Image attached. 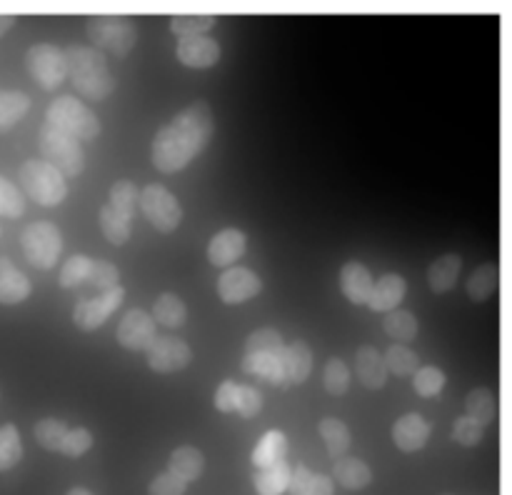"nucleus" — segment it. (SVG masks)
<instances>
[{
	"label": "nucleus",
	"mask_w": 512,
	"mask_h": 495,
	"mask_svg": "<svg viewBox=\"0 0 512 495\" xmlns=\"http://www.w3.org/2000/svg\"><path fill=\"white\" fill-rule=\"evenodd\" d=\"M215 130L213 110L208 103L188 105L180 110L170 123L155 133L153 138V163L160 173H178L193 158H198L210 143Z\"/></svg>",
	"instance_id": "1"
},
{
	"label": "nucleus",
	"mask_w": 512,
	"mask_h": 495,
	"mask_svg": "<svg viewBox=\"0 0 512 495\" xmlns=\"http://www.w3.org/2000/svg\"><path fill=\"white\" fill-rule=\"evenodd\" d=\"M68 78L75 93L90 100H105L115 90V78L110 73L108 58L93 45H70L65 50Z\"/></svg>",
	"instance_id": "2"
},
{
	"label": "nucleus",
	"mask_w": 512,
	"mask_h": 495,
	"mask_svg": "<svg viewBox=\"0 0 512 495\" xmlns=\"http://www.w3.org/2000/svg\"><path fill=\"white\" fill-rule=\"evenodd\" d=\"M20 188H23L25 198L35 200L43 208H53L60 205L68 195V180L60 170H55L53 165L45 163V160H25L18 170Z\"/></svg>",
	"instance_id": "3"
},
{
	"label": "nucleus",
	"mask_w": 512,
	"mask_h": 495,
	"mask_svg": "<svg viewBox=\"0 0 512 495\" xmlns=\"http://www.w3.org/2000/svg\"><path fill=\"white\" fill-rule=\"evenodd\" d=\"M45 123L53 125V128L63 130L65 135L80 140H95L100 133V120L83 100H78L75 95H60L53 103L48 105V113H45Z\"/></svg>",
	"instance_id": "4"
},
{
	"label": "nucleus",
	"mask_w": 512,
	"mask_h": 495,
	"mask_svg": "<svg viewBox=\"0 0 512 495\" xmlns=\"http://www.w3.org/2000/svg\"><path fill=\"white\" fill-rule=\"evenodd\" d=\"M88 35L93 48L100 53H110L115 58H125L138 40L133 20L125 15H93L88 20Z\"/></svg>",
	"instance_id": "5"
},
{
	"label": "nucleus",
	"mask_w": 512,
	"mask_h": 495,
	"mask_svg": "<svg viewBox=\"0 0 512 495\" xmlns=\"http://www.w3.org/2000/svg\"><path fill=\"white\" fill-rule=\"evenodd\" d=\"M38 148L43 153L45 163L53 165L55 170L65 175V178H75L83 173L85 168V153L83 145L75 138L65 135L63 130L53 128V125L43 123L38 133Z\"/></svg>",
	"instance_id": "6"
},
{
	"label": "nucleus",
	"mask_w": 512,
	"mask_h": 495,
	"mask_svg": "<svg viewBox=\"0 0 512 495\" xmlns=\"http://www.w3.org/2000/svg\"><path fill=\"white\" fill-rule=\"evenodd\" d=\"M20 248L30 265H35L38 270H50L55 268L60 250H63V235L48 220H35V223L25 225L23 235H20Z\"/></svg>",
	"instance_id": "7"
},
{
	"label": "nucleus",
	"mask_w": 512,
	"mask_h": 495,
	"mask_svg": "<svg viewBox=\"0 0 512 495\" xmlns=\"http://www.w3.org/2000/svg\"><path fill=\"white\" fill-rule=\"evenodd\" d=\"M138 205L140 210H143L145 218H148V223L153 225L155 230H160V233H170V230L178 228L180 220H183V208H180L178 198H175L165 185H145V188L140 190Z\"/></svg>",
	"instance_id": "8"
},
{
	"label": "nucleus",
	"mask_w": 512,
	"mask_h": 495,
	"mask_svg": "<svg viewBox=\"0 0 512 495\" xmlns=\"http://www.w3.org/2000/svg\"><path fill=\"white\" fill-rule=\"evenodd\" d=\"M25 65L35 83L43 90H55L68 78V65H65V50L53 43H38L25 55Z\"/></svg>",
	"instance_id": "9"
},
{
	"label": "nucleus",
	"mask_w": 512,
	"mask_h": 495,
	"mask_svg": "<svg viewBox=\"0 0 512 495\" xmlns=\"http://www.w3.org/2000/svg\"><path fill=\"white\" fill-rule=\"evenodd\" d=\"M123 298H125V290L120 288V285H115V288L103 290V293L95 295V298L80 300L73 310V323L78 325L80 330L100 328V325H103L105 320L120 308Z\"/></svg>",
	"instance_id": "10"
},
{
	"label": "nucleus",
	"mask_w": 512,
	"mask_h": 495,
	"mask_svg": "<svg viewBox=\"0 0 512 495\" xmlns=\"http://www.w3.org/2000/svg\"><path fill=\"white\" fill-rule=\"evenodd\" d=\"M145 355H148V365L155 373H175L190 363L193 350L185 340L175 338V335H158L145 350Z\"/></svg>",
	"instance_id": "11"
},
{
	"label": "nucleus",
	"mask_w": 512,
	"mask_h": 495,
	"mask_svg": "<svg viewBox=\"0 0 512 495\" xmlns=\"http://www.w3.org/2000/svg\"><path fill=\"white\" fill-rule=\"evenodd\" d=\"M263 290V280L258 273H253L250 268L243 265H233V268H225V273L218 278V295L223 303L238 305L245 300L255 298V295Z\"/></svg>",
	"instance_id": "12"
},
{
	"label": "nucleus",
	"mask_w": 512,
	"mask_h": 495,
	"mask_svg": "<svg viewBox=\"0 0 512 495\" xmlns=\"http://www.w3.org/2000/svg\"><path fill=\"white\" fill-rule=\"evenodd\" d=\"M115 338H118V343L128 350H148L150 343L158 338L153 315L145 313V310L140 308L128 310L125 318L118 323Z\"/></svg>",
	"instance_id": "13"
},
{
	"label": "nucleus",
	"mask_w": 512,
	"mask_h": 495,
	"mask_svg": "<svg viewBox=\"0 0 512 495\" xmlns=\"http://www.w3.org/2000/svg\"><path fill=\"white\" fill-rule=\"evenodd\" d=\"M245 248H248V238H245L243 230L225 228L210 238L208 260L218 268H233L243 258Z\"/></svg>",
	"instance_id": "14"
},
{
	"label": "nucleus",
	"mask_w": 512,
	"mask_h": 495,
	"mask_svg": "<svg viewBox=\"0 0 512 495\" xmlns=\"http://www.w3.org/2000/svg\"><path fill=\"white\" fill-rule=\"evenodd\" d=\"M175 55L188 68H210L220 60V45L208 35H198V38H183L175 45Z\"/></svg>",
	"instance_id": "15"
},
{
	"label": "nucleus",
	"mask_w": 512,
	"mask_h": 495,
	"mask_svg": "<svg viewBox=\"0 0 512 495\" xmlns=\"http://www.w3.org/2000/svg\"><path fill=\"white\" fill-rule=\"evenodd\" d=\"M430 423L420 413H408L403 418L395 420L393 425V440L400 450L405 453H415V450L425 448L430 440Z\"/></svg>",
	"instance_id": "16"
},
{
	"label": "nucleus",
	"mask_w": 512,
	"mask_h": 495,
	"mask_svg": "<svg viewBox=\"0 0 512 495\" xmlns=\"http://www.w3.org/2000/svg\"><path fill=\"white\" fill-rule=\"evenodd\" d=\"M405 293H408V283H405L403 275L388 273L373 283L368 305L375 310V313H390V310H398V305L403 303Z\"/></svg>",
	"instance_id": "17"
},
{
	"label": "nucleus",
	"mask_w": 512,
	"mask_h": 495,
	"mask_svg": "<svg viewBox=\"0 0 512 495\" xmlns=\"http://www.w3.org/2000/svg\"><path fill=\"white\" fill-rule=\"evenodd\" d=\"M243 370L253 378L265 380L273 385H285L283 373V348L280 350H265V353H245Z\"/></svg>",
	"instance_id": "18"
},
{
	"label": "nucleus",
	"mask_w": 512,
	"mask_h": 495,
	"mask_svg": "<svg viewBox=\"0 0 512 495\" xmlns=\"http://www.w3.org/2000/svg\"><path fill=\"white\" fill-rule=\"evenodd\" d=\"M373 283V275H370V270L365 268L363 263L350 260V263H345L343 270H340V288H343V295L353 305H368Z\"/></svg>",
	"instance_id": "19"
},
{
	"label": "nucleus",
	"mask_w": 512,
	"mask_h": 495,
	"mask_svg": "<svg viewBox=\"0 0 512 495\" xmlns=\"http://www.w3.org/2000/svg\"><path fill=\"white\" fill-rule=\"evenodd\" d=\"M355 375H358L360 383L370 390H378L388 383V368H385L383 355L378 353V348L373 345H363V348L355 353Z\"/></svg>",
	"instance_id": "20"
},
{
	"label": "nucleus",
	"mask_w": 512,
	"mask_h": 495,
	"mask_svg": "<svg viewBox=\"0 0 512 495\" xmlns=\"http://www.w3.org/2000/svg\"><path fill=\"white\" fill-rule=\"evenodd\" d=\"M28 275L20 268H15L8 258H0V303L3 305H18L25 298H30Z\"/></svg>",
	"instance_id": "21"
},
{
	"label": "nucleus",
	"mask_w": 512,
	"mask_h": 495,
	"mask_svg": "<svg viewBox=\"0 0 512 495\" xmlns=\"http://www.w3.org/2000/svg\"><path fill=\"white\" fill-rule=\"evenodd\" d=\"M313 370V350L303 340H295V343L283 345V373H285V385L288 383H305Z\"/></svg>",
	"instance_id": "22"
},
{
	"label": "nucleus",
	"mask_w": 512,
	"mask_h": 495,
	"mask_svg": "<svg viewBox=\"0 0 512 495\" xmlns=\"http://www.w3.org/2000/svg\"><path fill=\"white\" fill-rule=\"evenodd\" d=\"M463 270V258L458 253L440 255L433 265L428 268V285L433 293H448L455 288Z\"/></svg>",
	"instance_id": "23"
},
{
	"label": "nucleus",
	"mask_w": 512,
	"mask_h": 495,
	"mask_svg": "<svg viewBox=\"0 0 512 495\" xmlns=\"http://www.w3.org/2000/svg\"><path fill=\"white\" fill-rule=\"evenodd\" d=\"M290 495H335V483L333 478L323 473H313L305 465H298V468L290 473Z\"/></svg>",
	"instance_id": "24"
},
{
	"label": "nucleus",
	"mask_w": 512,
	"mask_h": 495,
	"mask_svg": "<svg viewBox=\"0 0 512 495\" xmlns=\"http://www.w3.org/2000/svg\"><path fill=\"white\" fill-rule=\"evenodd\" d=\"M290 468L285 460L280 463L268 465V468H258L253 475V485H255V493L258 495H283L288 493V485H290Z\"/></svg>",
	"instance_id": "25"
},
{
	"label": "nucleus",
	"mask_w": 512,
	"mask_h": 495,
	"mask_svg": "<svg viewBox=\"0 0 512 495\" xmlns=\"http://www.w3.org/2000/svg\"><path fill=\"white\" fill-rule=\"evenodd\" d=\"M333 475H335V483H340L348 490H360L365 488V485H370V480H373V470H370V465L363 463L360 458H348V455L335 460Z\"/></svg>",
	"instance_id": "26"
},
{
	"label": "nucleus",
	"mask_w": 512,
	"mask_h": 495,
	"mask_svg": "<svg viewBox=\"0 0 512 495\" xmlns=\"http://www.w3.org/2000/svg\"><path fill=\"white\" fill-rule=\"evenodd\" d=\"M203 468H205L203 453H200L198 448H193V445H183V448L173 450V455H170L168 460V473L178 475V478L185 480V483L198 480L200 473H203Z\"/></svg>",
	"instance_id": "27"
},
{
	"label": "nucleus",
	"mask_w": 512,
	"mask_h": 495,
	"mask_svg": "<svg viewBox=\"0 0 512 495\" xmlns=\"http://www.w3.org/2000/svg\"><path fill=\"white\" fill-rule=\"evenodd\" d=\"M285 455H288V438L283 430H268L253 448V465L268 468V465L285 460Z\"/></svg>",
	"instance_id": "28"
},
{
	"label": "nucleus",
	"mask_w": 512,
	"mask_h": 495,
	"mask_svg": "<svg viewBox=\"0 0 512 495\" xmlns=\"http://www.w3.org/2000/svg\"><path fill=\"white\" fill-rule=\"evenodd\" d=\"M98 223H100V230H103L105 238H108L113 245L128 243L130 233H133V218H128V215L118 213V210L110 208L108 203H105L103 208H100Z\"/></svg>",
	"instance_id": "29"
},
{
	"label": "nucleus",
	"mask_w": 512,
	"mask_h": 495,
	"mask_svg": "<svg viewBox=\"0 0 512 495\" xmlns=\"http://www.w3.org/2000/svg\"><path fill=\"white\" fill-rule=\"evenodd\" d=\"M320 438L325 440V448H328V455L333 460L343 458L350 450V428L338 418H325L320 420L318 425Z\"/></svg>",
	"instance_id": "30"
},
{
	"label": "nucleus",
	"mask_w": 512,
	"mask_h": 495,
	"mask_svg": "<svg viewBox=\"0 0 512 495\" xmlns=\"http://www.w3.org/2000/svg\"><path fill=\"white\" fill-rule=\"evenodd\" d=\"M153 320L163 325V328H180L188 320V308H185V303L175 293H163L155 300Z\"/></svg>",
	"instance_id": "31"
},
{
	"label": "nucleus",
	"mask_w": 512,
	"mask_h": 495,
	"mask_svg": "<svg viewBox=\"0 0 512 495\" xmlns=\"http://www.w3.org/2000/svg\"><path fill=\"white\" fill-rule=\"evenodd\" d=\"M30 108V98L20 90H0V133L13 128L25 118Z\"/></svg>",
	"instance_id": "32"
},
{
	"label": "nucleus",
	"mask_w": 512,
	"mask_h": 495,
	"mask_svg": "<svg viewBox=\"0 0 512 495\" xmlns=\"http://www.w3.org/2000/svg\"><path fill=\"white\" fill-rule=\"evenodd\" d=\"M385 360V368H388V373H393L395 378H408V375H413L415 370L420 368V358L415 350H410L408 345L403 343H393L388 348V353L383 355Z\"/></svg>",
	"instance_id": "33"
},
{
	"label": "nucleus",
	"mask_w": 512,
	"mask_h": 495,
	"mask_svg": "<svg viewBox=\"0 0 512 495\" xmlns=\"http://www.w3.org/2000/svg\"><path fill=\"white\" fill-rule=\"evenodd\" d=\"M465 410H468V418L478 420L480 425H490L498 413V405H495L493 390L488 388H475L470 390L468 398H465Z\"/></svg>",
	"instance_id": "34"
},
{
	"label": "nucleus",
	"mask_w": 512,
	"mask_h": 495,
	"mask_svg": "<svg viewBox=\"0 0 512 495\" xmlns=\"http://www.w3.org/2000/svg\"><path fill=\"white\" fill-rule=\"evenodd\" d=\"M385 333L390 335V338H395L398 343H410V340H415V335H418V318H415L410 310H390V313H385Z\"/></svg>",
	"instance_id": "35"
},
{
	"label": "nucleus",
	"mask_w": 512,
	"mask_h": 495,
	"mask_svg": "<svg viewBox=\"0 0 512 495\" xmlns=\"http://www.w3.org/2000/svg\"><path fill=\"white\" fill-rule=\"evenodd\" d=\"M498 265H480L478 270H473V275L468 278V295L478 303L488 300L490 295L498 290Z\"/></svg>",
	"instance_id": "36"
},
{
	"label": "nucleus",
	"mask_w": 512,
	"mask_h": 495,
	"mask_svg": "<svg viewBox=\"0 0 512 495\" xmlns=\"http://www.w3.org/2000/svg\"><path fill=\"white\" fill-rule=\"evenodd\" d=\"M215 15L203 13V15H175L170 20V30L178 35L180 40L183 38H198V35H208V30L215 28Z\"/></svg>",
	"instance_id": "37"
},
{
	"label": "nucleus",
	"mask_w": 512,
	"mask_h": 495,
	"mask_svg": "<svg viewBox=\"0 0 512 495\" xmlns=\"http://www.w3.org/2000/svg\"><path fill=\"white\" fill-rule=\"evenodd\" d=\"M23 458L20 430L15 425H0V470H10Z\"/></svg>",
	"instance_id": "38"
},
{
	"label": "nucleus",
	"mask_w": 512,
	"mask_h": 495,
	"mask_svg": "<svg viewBox=\"0 0 512 495\" xmlns=\"http://www.w3.org/2000/svg\"><path fill=\"white\" fill-rule=\"evenodd\" d=\"M413 388L420 398H435L445 388V373L435 365H420L413 373Z\"/></svg>",
	"instance_id": "39"
},
{
	"label": "nucleus",
	"mask_w": 512,
	"mask_h": 495,
	"mask_svg": "<svg viewBox=\"0 0 512 495\" xmlns=\"http://www.w3.org/2000/svg\"><path fill=\"white\" fill-rule=\"evenodd\" d=\"M138 198H140V190L135 188L133 180H118V183L110 188L108 205H110V208L118 210V213L133 218L135 208H138Z\"/></svg>",
	"instance_id": "40"
},
{
	"label": "nucleus",
	"mask_w": 512,
	"mask_h": 495,
	"mask_svg": "<svg viewBox=\"0 0 512 495\" xmlns=\"http://www.w3.org/2000/svg\"><path fill=\"white\" fill-rule=\"evenodd\" d=\"M90 263H93V258H88V255L83 253L68 258L63 263V268H60L58 283L63 285V288H78V285H83L85 280H88Z\"/></svg>",
	"instance_id": "41"
},
{
	"label": "nucleus",
	"mask_w": 512,
	"mask_h": 495,
	"mask_svg": "<svg viewBox=\"0 0 512 495\" xmlns=\"http://www.w3.org/2000/svg\"><path fill=\"white\" fill-rule=\"evenodd\" d=\"M68 425L63 423V420H55V418H45L40 420V423H35L33 428V435L35 440H38L40 445H43L45 450H60V445H63L65 435H68Z\"/></svg>",
	"instance_id": "42"
},
{
	"label": "nucleus",
	"mask_w": 512,
	"mask_h": 495,
	"mask_svg": "<svg viewBox=\"0 0 512 495\" xmlns=\"http://www.w3.org/2000/svg\"><path fill=\"white\" fill-rule=\"evenodd\" d=\"M323 383L330 395H343L350 388V368L345 360L330 358L323 368Z\"/></svg>",
	"instance_id": "43"
},
{
	"label": "nucleus",
	"mask_w": 512,
	"mask_h": 495,
	"mask_svg": "<svg viewBox=\"0 0 512 495\" xmlns=\"http://www.w3.org/2000/svg\"><path fill=\"white\" fill-rule=\"evenodd\" d=\"M25 213V195L8 178L0 175V218L15 220Z\"/></svg>",
	"instance_id": "44"
},
{
	"label": "nucleus",
	"mask_w": 512,
	"mask_h": 495,
	"mask_svg": "<svg viewBox=\"0 0 512 495\" xmlns=\"http://www.w3.org/2000/svg\"><path fill=\"white\" fill-rule=\"evenodd\" d=\"M118 280H120V273L113 263H108V260H93V263H90V273H88V280H85V283H90L93 288H98L100 293H103V290L115 288V285H118Z\"/></svg>",
	"instance_id": "45"
},
{
	"label": "nucleus",
	"mask_w": 512,
	"mask_h": 495,
	"mask_svg": "<svg viewBox=\"0 0 512 495\" xmlns=\"http://www.w3.org/2000/svg\"><path fill=\"white\" fill-rule=\"evenodd\" d=\"M283 335L275 328H260L248 335L245 340V353H265V350H280L283 348Z\"/></svg>",
	"instance_id": "46"
},
{
	"label": "nucleus",
	"mask_w": 512,
	"mask_h": 495,
	"mask_svg": "<svg viewBox=\"0 0 512 495\" xmlns=\"http://www.w3.org/2000/svg\"><path fill=\"white\" fill-rule=\"evenodd\" d=\"M263 410V393L255 385H238V405L235 413L240 418H255Z\"/></svg>",
	"instance_id": "47"
},
{
	"label": "nucleus",
	"mask_w": 512,
	"mask_h": 495,
	"mask_svg": "<svg viewBox=\"0 0 512 495\" xmlns=\"http://www.w3.org/2000/svg\"><path fill=\"white\" fill-rule=\"evenodd\" d=\"M90 445H93V435H90L88 428H70L63 445H60V453L70 455V458H80V455L88 453Z\"/></svg>",
	"instance_id": "48"
},
{
	"label": "nucleus",
	"mask_w": 512,
	"mask_h": 495,
	"mask_svg": "<svg viewBox=\"0 0 512 495\" xmlns=\"http://www.w3.org/2000/svg\"><path fill=\"white\" fill-rule=\"evenodd\" d=\"M453 438L458 440L460 445H478L480 440L485 438V425H480L478 420H473V418H468V415H463V418L455 420Z\"/></svg>",
	"instance_id": "49"
},
{
	"label": "nucleus",
	"mask_w": 512,
	"mask_h": 495,
	"mask_svg": "<svg viewBox=\"0 0 512 495\" xmlns=\"http://www.w3.org/2000/svg\"><path fill=\"white\" fill-rule=\"evenodd\" d=\"M150 495H185V490H188V483L185 480H180L178 475L173 473H160L158 478L150 483Z\"/></svg>",
	"instance_id": "50"
},
{
	"label": "nucleus",
	"mask_w": 512,
	"mask_h": 495,
	"mask_svg": "<svg viewBox=\"0 0 512 495\" xmlns=\"http://www.w3.org/2000/svg\"><path fill=\"white\" fill-rule=\"evenodd\" d=\"M213 403L220 413H235V405H238V383H233V380L220 383L218 390H215Z\"/></svg>",
	"instance_id": "51"
},
{
	"label": "nucleus",
	"mask_w": 512,
	"mask_h": 495,
	"mask_svg": "<svg viewBox=\"0 0 512 495\" xmlns=\"http://www.w3.org/2000/svg\"><path fill=\"white\" fill-rule=\"evenodd\" d=\"M13 25H15V15H0V35L8 33Z\"/></svg>",
	"instance_id": "52"
},
{
	"label": "nucleus",
	"mask_w": 512,
	"mask_h": 495,
	"mask_svg": "<svg viewBox=\"0 0 512 495\" xmlns=\"http://www.w3.org/2000/svg\"><path fill=\"white\" fill-rule=\"evenodd\" d=\"M68 495H93L88 488H70Z\"/></svg>",
	"instance_id": "53"
}]
</instances>
